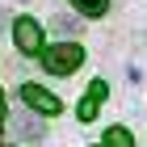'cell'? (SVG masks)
Returning a JSON list of instances; mask_svg holds the SVG:
<instances>
[{
	"instance_id": "obj_8",
	"label": "cell",
	"mask_w": 147,
	"mask_h": 147,
	"mask_svg": "<svg viewBox=\"0 0 147 147\" xmlns=\"http://www.w3.org/2000/svg\"><path fill=\"white\" fill-rule=\"evenodd\" d=\"M55 30H59V34H76L80 21H76V17H67V13H59V17H55Z\"/></svg>"
},
{
	"instance_id": "obj_4",
	"label": "cell",
	"mask_w": 147,
	"mask_h": 147,
	"mask_svg": "<svg viewBox=\"0 0 147 147\" xmlns=\"http://www.w3.org/2000/svg\"><path fill=\"white\" fill-rule=\"evenodd\" d=\"M105 97H109V88H105V80H92V84H88V92H84V101H80V109H76V113H80V122H92Z\"/></svg>"
},
{
	"instance_id": "obj_3",
	"label": "cell",
	"mask_w": 147,
	"mask_h": 147,
	"mask_svg": "<svg viewBox=\"0 0 147 147\" xmlns=\"http://www.w3.org/2000/svg\"><path fill=\"white\" fill-rule=\"evenodd\" d=\"M21 101L30 109H38V113H59L63 109V101H59L55 92H46L42 84H21Z\"/></svg>"
},
{
	"instance_id": "obj_1",
	"label": "cell",
	"mask_w": 147,
	"mask_h": 147,
	"mask_svg": "<svg viewBox=\"0 0 147 147\" xmlns=\"http://www.w3.org/2000/svg\"><path fill=\"white\" fill-rule=\"evenodd\" d=\"M84 63V51H80L76 42H55L42 51V67L51 71V76H71V71Z\"/></svg>"
},
{
	"instance_id": "obj_2",
	"label": "cell",
	"mask_w": 147,
	"mask_h": 147,
	"mask_svg": "<svg viewBox=\"0 0 147 147\" xmlns=\"http://www.w3.org/2000/svg\"><path fill=\"white\" fill-rule=\"evenodd\" d=\"M13 38H17V51H25V55H38V51H42V25H38L34 17H17Z\"/></svg>"
},
{
	"instance_id": "obj_6",
	"label": "cell",
	"mask_w": 147,
	"mask_h": 147,
	"mask_svg": "<svg viewBox=\"0 0 147 147\" xmlns=\"http://www.w3.org/2000/svg\"><path fill=\"white\" fill-rule=\"evenodd\" d=\"M130 143H135V139H130L126 126H109V130H105V147H130Z\"/></svg>"
},
{
	"instance_id": "obj_9",
	"label": "cell",
	"mask_w": 147,
	"mask_h": 147,
	"mask_svg": "<svg viewBox=\"0 0 147 147\" xmlns=\"http://www.w3.org/2000/svg\"><path fill=\"white\" fill-rule=\"evenodd\" d=\"M0 122H4V92H0Z\"/></svg>"
},
{
	"instance_id": "obj_7",
	"label": "cell",
	"mask_w": 147,
	"mask_h": 147,
	"mask_svg": "<svg viewBox=\"0 0 147 147\" xmlns=\"http://www.w3.org/2000/svg\"><path fill=\"white\" fill-rule=\"evenodd\" d=\"M71 4H76L84 17H101V13L109 9V0H71Z\"/></svg>"
},
{
	"instance_id": "obj_5",
	"label": "cell",
	"mask_w": 147,
	"mask_h": 147,
	"mask_svg": "<svg viewBox=\"0 0 147 147\" xmlns=\"http://www.w3.org/2000/svg\"><path fill=\"white\" fill-rule=\"evenodd\" d=\"M13 135L17 139H42V122H38L34 113H17L13 118Z\"/></svg>"
}]
</instances>
